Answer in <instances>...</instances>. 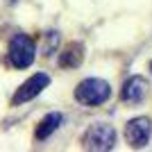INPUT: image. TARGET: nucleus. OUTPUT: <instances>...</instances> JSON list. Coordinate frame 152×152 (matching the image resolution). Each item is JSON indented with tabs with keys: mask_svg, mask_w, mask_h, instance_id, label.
Returning <instances> with one entry per match:
<instances>
[{
	"mask_svg": "<svg viewBox=\"0 0 152 152\" xmlns=\"http://www.w3.org/2000/svg\"><path fill=\"white\" fill-rule=\"evenodd\" d=\"M75 98L77 102L89 104V107L104 104L111 98V86H109V82H104L100 77H89V80L80 82V86L75 89Z\"/></svg>",
	"mask_w": 152,
	"mask_h": 152,
	"instance_id": "nucleus-1",
	"label": "nucleus"
},
{
	"mask_svg": "<svg viewBox=\"0 0 152 152\" xmlns=\"http://www.w3.org/2000/svg\"><path fill=\"white\" fill-rule=\"evenodd\" d=\"M116 143V132L111 125L95 123L84 134V148L86 150H111Z\"/></svg>",
	"mask_w": 152,
	"mask_h": 152,
	"instance_id": "nucleus-2",
	"label": "nucleus"
},
{
	"mask_svg": "<svg viewBox=\"0 0 152 152\" xmlns=\"http://www.w3.org/2000/svg\"><path fill=\"white\" fill-rule=\"evenodd\" d=\"M9 61L14 68H27L34 61V43L25 34H16L9 43Z\"/></svg>",
	"mask_w": 152,
	"mask_h": 152,
	"instance_id": "nucleus-3",
	"label": "nucleus"
},
{
	"mask_svg": "<svg viewBox=\"0 0 152 152\" xmlns=\"http://www.w3.org/2000/svg\"><path fill=\"white\" fill-rule=\"evenodd\" d=\"M150 134H152V125H150L148 118H134V121H129L125 125V139L132 148L148 145Z\"/></svg>",
	"mask_w": 152,
	"mask_h": 152,
	"instance_id": "nucleus-4",
	"label": "nucleus"
},
{
	"mask_svg": "<svg viewBox=\"0 0 152 152\" xmlns=\"http://www.w3.org/2000/svg\"><path fill=\"white\" fill-rule=\"evenodd\" d=\"M48 84H50V77L45 75V73H37V75H32L30 80L16 91V95L12 98V102H14V104H23V102L32 100L34 95H39Z\"/></svg>",
	"mask_w": 152,
	"mask_h": 152,
	"instance_id": "nucleus-5",
	"label": "nucleus"
},
{
	"mask_svg": "<svg viewBox=\"0 0 152 152\" xmlns=\"http://www.w3.org/2000/svg\"><path fill=\"white\" fill-rule=\"evenodd\" d=\"M148 80L145 77H141V75H134V77H129L125 84H123V93H121V98L125 102H132V104H139L143 98L148 95Z\"/></svg>",
	"mask_w": 152,
	"mask_h": 152,
	"instance_id": "nucleus-6",
	"label": "nucleus"
},
{
	"mask_svg": "<svg viewBox=\"0 0 152 152\" xmlns=\"http://www.w3.org/2000/svg\"><path fill=\"white\" fill-rule=\"evenodd\" d=\"M59 125H61V114H59V111H52V114H48L43 121H41V125L37 127V139H39V141L48 139V136H50V134L55 132Z\"/></svg>",
	"mask_w": 152,
	"mask_h": 152,
	"instance_id": "nucleus-7",
	"label": "nucleus"
}]
</instances>
